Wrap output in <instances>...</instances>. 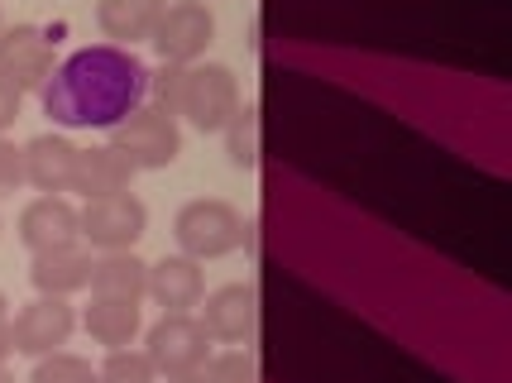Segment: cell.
<instances>
[{
    "label": "cell",
    "instance_id": "6da1fadb",
    "mask_svg": "<svg viewBox=\"0 0 512 383\" xmlns=\"http://www.w3.org/2000/svg\"><path fill=\"white\" fill-rule=\"evenodd\" d=\"M149 101V68L134 48L87 44L53 63L39 106L58 130H115Z\"/></svg>",
    "mask_w": 512,
    "mask_h": 383
},
{
    "label": "cell",
    "instance_id": "7a4b0ae2",
    "mask_svg": "<svg viewBox=\"0 0 512 383\" xmlns=\"http://www.w3.org/2000/svg\"><path fill=\"white\" fill-rule=\"evenodd\" d=\"M173 240H178V254L206 264V259L235 254L249 240V226H245V216L230 202H221V197H192L173 216Z\"/></svg>",
    "mask_w": 512,
    "mask_h": 383
},
{
    "label": "cell",
    "instance_id": "3957f363",
    "mask_svg": "<svg viewBox=\"0 0 512 383\" xmlns=\"http://www.w3.org/2000/svg\"><path fill=\"white\" fill-rule=\"evenodd\" d=\"M245 106L240 96V77L225 68V63H192L182 72V101H178V120L197 125L201 135H221L230 125V115Z\"/></svg>",
    "mask_w": 512,
    "mask_h": 383
},
{
    "label": "cell",
    "instance_id": "277c9868",
    "mask_svg": "<svg viewBox=\"0 0 512 383\" xmlns=\"http://www.w3.org/2000/svg\"><path fill=\"white\" fill-rule=\"evenodd\" d=\"M111 144L134 163V173H158V168H173L182 154V125L178 115L158 111V106H139L130 111L120 125L111 130Z\"/></svg>",
    "mask_w": 512,
    "mask_h": 383
},
{
    "label": "cell",
    "instance_id": "5b68a950",
    "mask_svg": "<svg viewBox=\"0 0 512 383\" xmlns=\"http://www.w3.org/2000/svg\"><path fill=\"white\" fill-rule=\"evenodd\" d=\"M144 355L158 369V379L201 374L211 360V336L192 312H163V321H154L144 331Z\"/></svg>",
    "mask_w": 512,
    "mask_h": 383
},
{
    "label": "cell",
    "instance_id": "8992f818",
    "mask_svg": "<svg viewBox=\"0 0 512 383\" xmlns=\"http://www.w3.org/2000/svg\"><path fill=\"white\" fill-rule=\"evenodd\" d=\"M216 39V15L206 0H173L158 20L154 39L149 44L158 48L163 63H178V68H192L206 58V48Z\"/></svg>",
    "mask_w": 512,
    "mask_h": 383
},
{
    "label": "cell",
    "instance_id": "52a82bcc",
    "mask_svg": "<svg viewBox=\"0 0 512 383\" xmlns=\"http://www.w3.org/2000/svg\"><path fill=\"white\" fill-rule=\"evenodd\" d=\"M149 230V206L134 192H115V197H96L82 206V245L87 249H134Z\"/></svg>",
    "mask_w": 512,
    "mask_h": 383
},
{
    "label": "cell",
    "instance_id": "ba28073f",
    "mask_svg": "<svg viewBox=\"0 0 512 383\" xmlns=\"http://www.w3.org/2000/svg\"><path fill=\"white\" fill-rule=\"evenodd\" d=\"M53 72V39L44 24H10L0 29V82L20 91H44Z\"/></svg>",
    "mask_w": 512,
    "mask_h": 383
},
{
    "label": "cell",
    "instance_id": "9c48e42d",
    "mask_svg": "<svg viewBox=\"0 0 512 383\" xmlns=\"http://www.w3.org/2000/svg\"><path fill=\"white\" fill-rule=\"evenodd\" d=\"M72 331H77V312L67 307V297H34V302H24L20 312L10 316L15 350L34 355V360L63 350L67 340H72Z\"/></svg>",
    "mask_w": 512,
    "mask_h": 383
},
{
    "label": "cell",
    "instance_id": "30bf717a",
    "mask_svg": "<svg viewBox=\"0 0 512 383\" xmlns=\"http://www.w3.org/2000/svg\"><path fill=\"white\" fill-rule=\"evenodd\" d=\"M201 326L211 345H249L259 331V293L249 283H225L201 297Z\"/></svg>",
    "mask_w": 512,
    "mask_h": 383
},
{
    "label": "cell",
    "instance_id": "8fae6325",
    "mask_svg": "<svg viewBox=\"0 0 512 383\" xmlns=\"http://www.w3.org/2000/svg\"><path fill=\"white\" fill-rule=\"evenodd\" d=\"M77 144L67 135H34L24 144V182L39 197H67L77 178Z\"/></svg>",
    "mask_w": 512,
    "mask_h": 383
},
{
    "label": "cell",
    "instance_id": "7c38bea8",
    "mask_svg": "<svg viewBox=\"0 0 512 383\" xmlns=\"http://www.w3.org/2000/svg\"><path fill=\"white\" fill-rule=\"evenodd\" d=\"M91 264H96V259H91V249L82 245V240L53 245L29 259V283H34L39 297H77V293H87Z\"/></svg>",
    "mask_w": 512,
    "mask_h": 383
},
{
    "label": "cell",
    "instance_id": "4fadbf2b",
    "mask_svg": "<svg viewBox=\"0 0 512 383\" xmlns=\"http://www.w3.org/2000/svg\"><path fill=\"white\" fill-rule=\"evenodd\" d=\"M20 245L29 254H44L53 245H72L82 240V211L67 202V197H34L20 211Z\"/></svg>",
    "mask_w": 512,
    "mask_h": 383
},
{
    "label": "cell",
    "instance_id": "5bb4252c",
    "mask_svg": "<svg viewBox=\"0 0 512 383\" xmlns=\"http://www.w3.org/2000/svg\"><path fill=\"white\" fill-rule=\"evenodd\" d=\"M206 297V273L197 259L187 254H163L158 264H149V302L163 312H197Z\"/></svg>",
    "mask_w": 512,
    "mask_h": 383
},
{
    "label": "cell",
    "instance_id": "9a60e30c",
    "mask_svg": "<svg viewBox=\"0 0 512 383\" xmlns=\"http://www.w3.org/2000/svg\"><path fill=\"white\" fill-rule=\"evenodd\" d=\"M168 0H96V29L106 34V44L134 48L154 39Z\"/></svg>",
    "mask_w": 512,
    "mask_h": 383
},
{
    "label": "cell",
    "instance_id": "2e32d148",
    "mask_svg": "<svg viewBox=\"0 0 512 383\" xmlns=\"http://www.w3.org/2000/svg\"><path fill=\"white\" fill-rule=\"evenodd\" d=\"M134 182V163L115 144H96V149H82L77 154V178H72V192L82 202H96V197H115V192H130Z\"/></svg>",
    "mask_w": 512,
    "mask_h": 383
},
{
    "label": "cell",
    "instance_id": "e0dca14e",
    "mask_svg": "<svg viewBox=\"0 0 512 383\" xmlns=\"http://www.w3.org/2000/svg\"><path fill=\"white\" fill-rule=\"evenodd\" d=\"M91 297H111V302H144L149 297V264L134 249H111L91 264Z\"/></svg>",
    "mask_w": 512,
    "mask_h": 383
},
{
    "label": "cell",
    "instance_id": "ac0fdd59",
    "mask_svg": "<svg viewBox=\"0 0 512 383\" xmlns=\"http://www.w3.org/2000/svg\"><path fill=\"white\" fill-rule=\"evenodd\" d=\"M82 326H87V336L96 340V345H106V350H125V345H134V340H139V331H144V312H139V302L91 297Z\"/></svg>",
    "mask_w": 512,
    "mask_h": 383
},
{
    "label": "cell",
    "instance_id": "d6986e66",
    "mask_svg": "<svg viewBox=\"0 0 512 383\" xmlns=\"http://www.w3.org/2000/svg\"><path fill=\"white\" fill-rule=\"evenodd\" d=\"M225 135V154L235 168H254L259 154H264V135H259V106H240L230 115V125L221 130Z\"/></svg>",
    "mask_w": 512,
    "mask_h": 383
},
{
    "label": "cell",
    "instance_id": "ffe728a7",
    "mask_svg": "<svg viewBox=\"0 0 512 383\" xmlns=\"http://www.w3.org/2000/svg\"><path fill=\"white\" fill-rule=\"evenodd\" d=\"M96 379L101 383H158V369L149 364L144 350H106V360L96 369Z\"/></svg>",
    "mask_w": 512,
    "mask_h": 383
},
{
    "label": "cell",
    "instance_id": "44dd1931",
    "mask_svg": "<svg viewBox=\"0 0 512 383\" xmlns=\"http://www.w3.org/2000/svg\"><path fill=\"white\" fill-rule=\"evenodd\" d=\"M91 379H96L91 360L72 355V350H53V355H44V360L34 364V374H29V383H91Z\"/></svg>",
    "mask_w": 512,
    "mask_h": 383
},
{
    "label": "cell",
    "instance_id": "7402d4cb",
    "mask_svg": "<svg viewBox=\"0 0 512 383\" xmlns=\"http://www.w3.org/2000/svg\"><path fill=\"white\" fill-rule=\"evenodd\" d=\"M201 383H259V364H254L249 350H225V355L206 360Z\"/></svg>",
    "mask_w": 512,
    "mask_h": 383
},
{
    "label": "cell",
    "instance_id": "603a6c76",
    "mask_svg": "<svg viewBox=\"0 0 512 383\" xmlns=\"http://www.w3.org/2000/svg\"><path fill=\"white\" fill-rule=\"evenodd\" d=\"M182 72L178 63H163L158 72H149V106H158V111H168V115H178V101H182Z\"/></svg>",
    "mask_w": 512,
    "mask_h": 383
},
{
    "label": "cell",
    "instance_id": "cb8c5ba5",
    "mask_svg": "<svg viewBox=\"0 0 512 383\" xmlns=\"http://www.w3.org/2000/svg\"><path fill=\"white\" fill-rule=\"evenodd\" d=\"M15 187H24V149L0 135V192H15Z\"/></svg>",
    "mask_w": 512,
    "mask_h": 383
},
{
    "label": "cell",
    "instance_id": "d4e9b609",
    "mask_svg": "<svg viewBox=\"0 0 512 383\" xmlns=\"http://www.w3.org/2000/svg\"><path fill=\"white\" fill-rule=\"evenodd\" d=\"M20 101H24L20 91L10 87V82H0V135H5L15 120H20Z\"/></svg>",
    "mask_w": 512,
    "mask_h": 383
},
{
    "label": "cell",
    "instance_id": "484cf974",
    "mask_svg": "<svg viewBox=\"0 0 512 383\" xmlns=\"http://www.w3.org/2000/svg\"><path fill=\"white\" fill-rule=\"evenodd\" d=\"M15 355V336H10V321H0V364H10Z\"/></svg>",
    "mask_w": 512,
    "mask_h": 383
},
{
    "label": "cell",
    "instance_id": "4316f807",
    "mask_svg": "<svg viewBox=\"0 0 512 383\" xmlns=\"http://www.w3.org/2000/svg\"><path fill=\"white\" fill-rule=\"evenodd\" d=\"M158 383H201V374H173V379H158Z\"/></svg>",
    "mask_w": 512,
    "mask_h": 383
},
{
    "label": "cell",
    "instance_id": "83f0119b",
    "mask_svg": "<svg viewBox=\"0 0 512 383\" xmlns=\"http://www.w3.org/2000/svg\"><path fill=\"white\" fill-rule=\"evenodd\" d=\"M0 321H10V302H5V293H0Z\"/></svg>",
    "mask_w": 512,
    "mask_h": 383
},
{
    "label": "cell",
    "instance_id": "f1b7e54d",
    "mask_svg": "<svg viewBox=\"0 0 512 383\" xmlns=\"http://www.w3.org/2000/svg\"><path fill=\"white\" fill-rule=\"evenodd\" d=\"M0 383H20V379H15V374H10V369H5V364H0Z\"/></svg>",
    "mask_w": 512,
    "mask_h": 383
},
{
    "label": "cell",
    "instance_id": "f546056e",
    "mask_svg": "<svg viewBox=\"0 0 512 383\" xmlns=\"http://www.w3.org/2000/svg\"><path fill=\"white\" fill-rule=\"evenodd\" d=\"M0 29H5V20H0Z\"/></svg>",
    "mask_w": 512,
    "mask_h": 383
},
{
    "label": "cell",
    "instance_id": "4dcf8cb0",
    "mask_svg": "<svg viewBox=\"0 0 512 383\" xmlns=\"http://www.w3.org/2000/svg\"><path fill=\"white\" fill-rule=\"evenodd\" d=\"M91 383H101V379H91Z\"/></svg>",
    "mask_w": 512,
    "mask_h": 383
}]
</instances>
